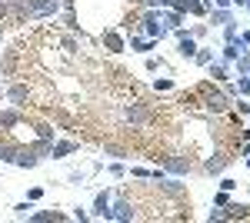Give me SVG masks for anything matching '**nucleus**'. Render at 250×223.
I'll return each mask as SVG.
<instances>
[{
	"instance_id": "f257e3e1",
	"label": "nucleus",
	"mask_w": 250,
	"mask_h": 223,
	"mask_svg": "<svg viewBox=\"0 0 250 223\" xmlns=\"http://www.w3.org/2000/svg\"><path fill=\"white\" fill-rule=\"evenodd\" d=\"M150 160H157L164 170H170V173H190L193 163H190V157L184 160V157H150Z\"/></svg>"
},
{
	"instance_id": "f03ea898",
	"label": "nucleus",
	"mask_w": 250,
	"mask_h": 223,
	"mask_svg": "<svg viewBox=\"0 0 250 223\" xmlns=\"http://www.w3.org/2000/svg\"><path fill=\"white\" fill-rule=\"evenodd\" d=\"M140 23H144V30H147V37H164V27H160V17H157L154 10H147L144 17H140Z\"/></svg>"
},
{
	"instance_id": "7ed1b4c3",
	"label": "nucleus",
	"mask_w": 250,
	"mask_h": 223,
	"mask_svg": "<svg viewBox=\"0 0 250 223\" xmlns=\"http://www.w3.org/2000/svg\"><path fill=\"white\" fill-rule=\"evenodd\" d=\"M170 7H173V10H180V14H197V17L207 14V7H204L200 0H170Z\"/></svg>"
},
{
	"instance_id": "20e7f679",
	"label": "nucleus",
	"mask_w": 250,
	"mask_h": 223,
	"mask_svg": "<svg viewBox=\"0 0 250 223\" xmlns=\"http://www.w3.org/2000/svg\"><path fill=\"white\" fill-rule=\"evenodd\" d=\"M94 217H100V220H114V210H110V197H107V193H97Z\"/></svg>"
},
{
	"instance_id": "39448f33",
	"label": "nucleus",
	"mask_w": 250,
	"mask_h": 223,
	"mask_svg": "<svg viewBox=\"0 0 250 223\" xmlns=\"http://www.w3.org/2000/svg\"><path fill=\"white\" fill-rule=\"evenodd\" d=\"M227 163H230V157H227V153H213V157L204 160V170H207V173H224Z\"/></svg>"
},
{
	"instance_id": "423d86ee",
	"label": "nucleus",
	"mask_w": 250,
	"mask_h": 223,
	"mask_svg": "<svg viewBox=\"0 0 250 223\" xmlns=\"http://www.w3.org/2000/svg\"><path fill=\"white\" fill-rule=\"evenodd\" d=\"M104 47H107V54H120L124 50V37L117 30H104Z\"/></svg>"
},
{
	"instance_id": "0eeeda50",
	"label": "nucleus",
	"mask_w": 250,
	"mask_h": 223,
	"mask_svg": "<svg viewBox=\"0 0 250 223\" xmlns=\"http://www.w3.org/2000/svg\"><path fill=\"white\" fill-rule=\"evenodd\" d=\"M74 150H80L77 140H60V143H54V147H50V157H54V160H60V157H67V153H74Z\"/></svg>"
},
{
	"instance_id": "6e6552de",
	"label": "nucleus",
	"mask_w": 250,
	"mask_h": 223,
	"mask_svg": "<svg viewBox=\"0 0 250 223\" xmlns=\"http://www.w3.org/2000/svg\"><path fill=\"white\" fill-rule=\"evenodd\" d=\"M177 37H180V57H193L197 54V43H193V37L187 34V30L177 27Z\"/></svg>"
},
{
	"instance_id": "1a4fd4ad",
	"label": "nucleus",
	"mask_w": 250,
	"mask_h": 223,
	"mask_svg": "<svg viewBox=\"0 0 250 223\" xmlns=\"http://www.w3.org/2000/svg\"><path fill=\"white\" fill-rule=\"evenodd\" d=\"M207 67H210V77L217 83H227V63H224V60H210Z\"/></svg>"
},
{
	"instance_id": "9d476101",
	"label": "nucleus",
	"mask_w": 250,
	"mask_h": 223,
	"mask_svg": "<svg viewBox=\"0 0 250 223\" xmlns=\"http://www.w3.org/2000/svg\"><path fill=\"white\" fill-rule=\"evenodd\" d=\"M7 97H10V100H14V103H17V107H23V100H30V90H27V87H23V83H14V87H10V93H7Z\"/></svg>"
},
{
	"instance_id": "9b49d317",
	"label": "nucleus",
	"mask_w": 250,
	"mask_h": 223,
	"mask_svg": "<svg viewBox=\"0 0 250 223\" xmlns=\"http://www.w3.org/2000/svg\"><path fill=\"white\" fill-rule=\"evenodd\" d=\"M227 206H230V213H224L227 220H247V217H250V206L247 203H227Z\"/></svg>"
},
{
	"instance_id": "f8f14e48",
	"label": "nucleus",
	"mask_w": 250,
	"mask_h": 223,
	"mask_svg": "<svg viewBox=\"0 0 250 223\" xmlns=\"http://www.w3.org/2000/svg\"><path fill=\"white\" fill-rule=\"evenodd\" d=\"M30 220H37V223H47V220H63V213H57V210H40V213H30Z\"/></svg>"
},
{
	"instance_id": "ddd939ff",
	"label": "nucleus",
	"mask_w": 250,
	"mask_h": 223,
	"mask_svg": "<svg viewBox=\"0 0 250 223\" xmlns=\"http://www.w3.org/2000/svg\"><path fill=\"white\" fill-rule=\"evenodd\" d=\"M130 50H137V54H147V50H154V40H140V37H130Z\"/></svg>"
},
{
	"instance_id": "4468645a",
	"label": "nucleus",
	"mask_w": 250,
	"mask_h": 223,
	"mask_svg": "<svg viewBox=\"0 0 250 223\" xmlns=\"http://www.w3.org/2000/svg\"><path fill=\"white\" fill-rule=\"evenodd\" d=\"M237 74H240V77H247V74H250V54H247V50L237 57Z\"/></svg>"
},
{
	"instance_id": "2eb2a0df",
	"label": "nucleus",
	"mask_w": 250,
	"mask_h": 223,
	"mask_svg": "<svg viewBox=\"0 0 250 223\" xmlns=\"http://www.w3.org/2000/svg\"><path fill=\"white\" fill-rule=\"evenodd\" d=\"M210 20L213 23H230V10H220V7H217V10H210Z\"/></svg>"
},
{
	"instance_id": "dca6fc26",
	"label": "nucleus",
	"mask_w": 250,
	"mask_h": 223,
	"mask_svg": "<svg viewBox=\"0 0 250 223\" xmlns=\"http://www.w3.org/2000/svg\"><path fill=\"white\" fill-rule=\"evenodd\" d=\"M240 54H244V50L237 47V40H230V43L224 47V60H237V57H240Z\"/></svg>"
},
{
	"instance_id": "f3484780",
	"label": "nucleus",
	"mask_w": 250,
	"mask_h": 223,
	"mask_svg": "<svg viewBox=\"0 0 250 223\" xmlns=\"http://www.w3.org/2000/svg\"><path fill=\"white\" fill-rule=\"evenodd\" d=\"M164 20H167L170 27H180V20H184V14H180V10H167V14H164Z\"/></svg>"
},
{
	"instance_id": "a211bd4d",
	"label": "nucleus",
	"mask_w": 250,
	"mask_h": 223,
	"mask_svg": "<svg viewBox=\"0 0 250 223\" xmlns=\"http://www.w3.org/2000/svg\"><path fill=\"white\" fill-rule=\"evenodd\" d=\"M193 60H197L200 67H207V63L213 60V54H210V50H197V54H193Z\"/></svg>"
},
{
	"instance_id": "6ab92c4d",
	"label": "nucleus",
	"mask_w": 250,
	"mask_h": 223,
	"mask_svg": "<svg viewBox=\"0 0 250 223\" xmlns=\"http://www.w3.org/2000/svg\"><path fill=\"white\" fill-rule=\"evenodd\" d=\"M224 37H227V43H230V40H237V23H224Z\"/></svg>"
},
{
	"instance_id": "aec40b11",
	"label": "nucleus",
	"mask_w": 250,
	"mask_h": 223,
	"mask_svg": "<svg viewBox=\"0 0 250 223\" xmlns=\"http://www.w3.org/2000/svg\"><path fill=\"white\" fill-rule=\"evenodd\" d=\"M17 217H30V200L27 203H17Z\"/></svg>"
},
{
	"instance_id": "412c9836",
	"label": "nucleus",
	"mask_w": 250,
	"mask_h": 223,
	"mask_svg": "<svg viewBox=\"0 0 250 223\" xmlns=\"http://www.w3.org/2000/svg\"><path fill=\"white\" fill-rule=\"evenodd\" d=\"M40 197H43V190H40V186H34V190L27 193V200H40Z\"/></svg>"
},
{
	"instance_id": "4be33fe9",
	"label": "nucleus",
	"mask_w": 250,
	"mask_h": 223,
	"mask_svg": "<svg viewBox=\"0 0 250 223\" xmlns=\"http://www.w3.org/2000/svg\"><path fill=\"white\" fill-rule=\"evenodd\" d=\"M10 14V0H0V17H7Z\"/></svg>"
},
{
	"instance_id": "5701e85b",
	"label": "nucleus",
	"mask_w": 250,
	"mask_h": 223,
	"mask_svg": "<svg viewBox=\"0 0 250 223\" xmlns=\"http://www.w3.org/2000/svg\"><path fill=\"white\" fill-rule=\"evenodd\" d=\"M233 186H237V183H233V180H230V177H227V180H220V190H227V193H230V190H233Z\"/></svg>"
},
{
	"instance_id": "b1692460",
	"label": "nucleus",
	"mask_w": 250,
	"mask_h": 223,
	"mask_svg": "<svg viewBox=\"0 0 250 223\" xmlns=\"http://www.w3.org/2000/svg\"><path fill=\"white\" fill-rule=\"evenodd\" d=\"M230 3H233V0H217V7H220V10H230Z\"/></svg>"
},
{
	"instance_id": "393cba45",
	"label": "nucleus",
	"mask_w": 250,
	"mask_h": 223,
	"mask_svg": "<svg viewBox=\"0 0 250 223\" xmlns=\"http://www.w3.org/2000/svg\"><path fill=\"white\" fill-rule=\"evenodd\" d=\"M240 43H247V47H250V30H247V34H240Z\"/></svg>"
},
{
	"instance_id": "a878e982",
	"label": "nucleus",
	"mask_w": 250,
	"mask_h": 223,
	"mask_svg": "<svg viewBox=\"0 0 250 223\" xmlns=\"http://www.w3.org/2000/svg\"><path fill=\"white\" fill-rule=\"evenodd\" d=\"M200 3H204V7H207V10H210V3H213V0H200Z\"/></svg>"
}]
</instances>
